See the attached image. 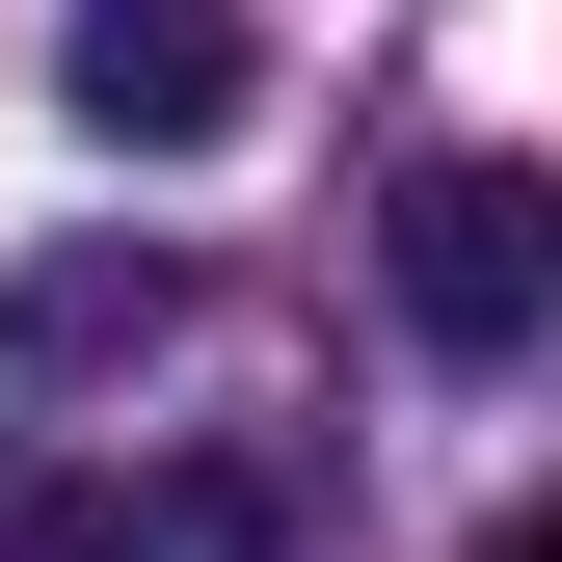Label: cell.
<instances>
[{
  "label": "cell",
  "mask_w": 562,
  "mask_h": 562,
  "mask_svg": "<svg viewBox=\"0 0 562 562\" xmlns=\"http://www.w3.org/2000/svg\"><path fill=\"white\" fill-rule=\"evenodd\" d=\"M134 322H161V268H108V241H54V268H27V348H54V375H108Z\"/></svg>",
  "instance_id": "cell-4"
},
{
  "label": "cell",
  "mask_w": 562,
  "mask_h": 562,
  "mask_svg": "<svg viewBox=\"0 0 562 562\" xmlns=\"http://www.w3.org/2000/svg\"><path fill=\"white\" fill-rule=\"evenodd\" d=\"M0 562H161V509L81 482V456H27V482H0Z\"/></svg>",
  "instance_id": "cell-3"
},
{
  "label": "cell",
  "mask_w": 562,
  "mask_h": 562,
  "mask_svg": "<svg viewBox=\"0 0 562 562\" xmlns=\"http://www.w3.org/2000/svg\"><path fill=\"white\" fill-rule=\"evenodd\" d=\"M54 108H81L108 161H188V134H241V27H188V0H108V27L54 54Z\"/></svg>",
  "instance_id": "cell-2"
},
{
  "label": "cell",
  "mask_w": 562,
  "mask_h": 562,
  "mask_svg": "<svg viewBox=\"0 0 562 562\" xmlns=\"http://www.w3.org/2000/svg\"><path fill=\"white\" fill-rule=\"evenodd\" d=\"M482 562H562V509H509V536H482Z\"/></svg>",
  "instance_id": "cell-5"
},
{
  "label": "cell",
  "mask_w": 562,
  "mask_h": 562,
  "mask_svg": "<svg viewBox=\"0 0 562 562\" xmlns=\"http://www.w3.org/2000/svg\"><path fill=\"white\" fill-rule=\"evenodd\" d=\"M562 295V215H536V161H429L402 188V322H429V375H509Z\"/></svg>",
  "instance_id": "cell-1"
}]
</instances>
